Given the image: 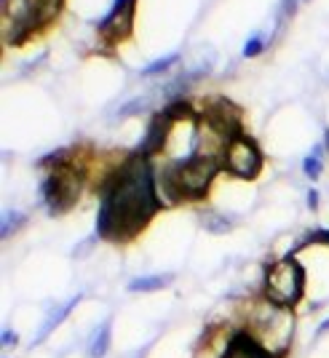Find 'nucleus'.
<instances>
[{
  "mask_svg": "<svg viewBox=\"0 0 329 358\" xmlns=\"http://www.w3.org/2000/svg\"><path fill=\"white\" fill-rule=\"evenodd\" d=\"M158 206L161 198L155 193L153 169L142 155H136L115 177L107 179L97 214V236L107 241L132 238L150 222Z\"/></svg>",
  "mask_w": 329,
  "mask_h": 358,
  "instance_id": "obj_1",
  "label": "nucleus"
},
{
  "mask_svg": "<svg viewBox=\"0 0 329 358\" xmlns=\"http://www.w3.org/2000/svg\"><path fill=\"white\" fill-rule=\"evenodd\" d=\"M249 334L262 345L273 358H281L295 337V310L279 308L268 299H262L249 315Z\"/></svg>",
  "mask_w": 329,
  "mask_h": 358,
  "instance_id": "obj_2",
  "label": "nucleus"
},
{
  "mask_svg": "<svg viewBox=\"0 0 329 358\" xmlns=\"http://www.w3.org/2000/svg\"><path fill=\"white\" fill-rule=\"evenodd\" d=\"M265 299L279 308H295L305 294V270L298 259L284 257L273 262L265 270V284H262Z\"/></svg>",
  "mask_w": 329,
  "mask_h": 358,
  "instance_id": "obj_3",
  "label": "nucleus"
},
{
  "mask_svg": "<svg viewBox=\"0 0 329 358\" xmlns=\"http://www.w3.org/2000/svg\"><path fill=\"white\" fill-rule=\"evenodd\" d=\"M78 195H80V177L73 169H57L41 185V198L51 214L67 211L78 201Z\"/></svg>",
  "mask_w": 329,
  "mask_h": 358,
  "instance_id": "obj_4",
  "label": "nucleus"
},
{
  "mask_svg": "<svg viewBox=\"0 0 329 358\" xmlns=\"http://www.w3.org/2000/svg\"><path fill=\"white\" fill-rule=\"evenodd\" d=\"M223 164L233 177L252 179L257 177V171L262 166V155H260V150H257V145L252 139L236 136V139H230V145L225 150Z\"/></svg>",
  "mask_w": 329,
  "mask_h": 358,
  "instance_id": "obj_5",
  "label": "nucleus"
},
{
  "mask_svg": "<svg viewBox=\"0 0 329 358\" xmlns=\"http://www.w3.org/2000/svg\"><path fill=\"white\" fill-rule=\"evenodd\" d=\"M132 16H134V0H115L110 14L99 22V32L118 41L132 30Z\"/></svg>",
  "mask_w": 329,
  "mask_h": 358,
  "instance_id": "obj_6",
  "label": "nucleus"
},
{
  "mask_svg": "<svg viewBox=\"0 0 329 358\" xmlns=\"http://www.w3.org/2000/svg\"><path fill=\"white\" fill-rule=\"evenodd\" d=\"M169 123H172V120L166 118L164 113H161V115H155V118L150 120L148 136L142 139V145H139V150H136V155H142V158H150V155L161 152V150L166 148V134H169Z\"/></svg>",
  "mask_w": 329,
  "mask_h": 358,
  "instance_id": "obj_7",
  "label": "nucleus"
},
{
  "mask_svg": "<svg viewBox=\"0 0 329 358\" xmlns=\"http://www.w3.org/2000/svg\"><path fill=\"white\" fill-rule=\"evenodd\" d=\"M225 358H273V356L257 343L249 331H233V340H230V348H227Z\"/></svg>",
  "mask_w": 329,
  "mask_h": 358,
  "instance_id": "obj_8",
  "label": "nucleus"
},
{
  "mask_svg": "<svg viewBox=\"0 0 329 358\" xmlns=\"http://www.w3.org/2000/svg\"><path fill=\"white\" fill-rule=\"evenodd\" d=\"M78 302H80V294H75L73 299H67L64 305H57V308H51V310L46 313L43 324H41V329H38V334H35V340L30 343V348H35V345L43 343L46 337H48V334H51V331H54V329L59 327L62 321H64V318L70 315V310H73Z\"/></svg>",
  "mask_w": 329,
  "mask_h": 358,
  "instance_id": "obj_9",
  "label": "nucleus"
},
{
  "mask_svg": "<svg viewBox=\"0 0 329 358\" xmlns=\"http://www.w3.org/2000/svg\"><path fill=\"white\" fill-rule=\"evenodd\" d=\"M166 284H172V275L166 273H155V275H136L129 281V292L132 294H142V292H158Z\"/></svg>",
  "mask_w": 329,
  "mask_h": 358,
  "instance_id": "obj_10",
  "label": "nucleus"
},
{
  "mask_svg": "<svg viewBox=\"0 0 329 358\" xmlns=\"http://www.w3.org/2000/svg\"><path fill=\"white\" fill-rule=\"evenodd\" d=\"M110 340H113V334H110V321L105 324H99V327L91 331V340H89V358H102L110 350Z\"/></svg>",
  "mask_w": 329,
  "mask_h": 358,
  "instance_id": "obj_11",
  "label": "nucleus"
},
{
  "mask_svg": "<svg viewBox=\"0 0 329 358\" xmlns=\"http://www.w3.org/2000/svg\"><path fill=\"white\" fill-rule=\"evenodd\" d=\"M321 148H314L308 155H305V161H302V171H305V177L308 179H318L321 177Z\"/></svg>",
  "mask_w": 329,
  "mask_h": 358,
  "instance_id": "obj_12",
  "label": "nucleus"
},
{
  "mask_svg": "<svg viewBox=\"0 0 329 358\" xmlns=\"http://www.w3.org/2000/svg\"><path fill=\"white\" fill-rule=\"evenodd\" d=\"M180 62V54L174 51V54H169V57H161V59L150 62L148 67L142 70V75H158V73H166V70H172L174 64Z\"/></svg>",
  "mask_w": 329,
  "mask_h": 358,
  "instance_id": "obj_13",
  "label": "nucleus"
},
{
  "mask_svg": "<svg viewBox=\"0 0 329 358\" xmlns=\"http://www.w3.org/2000/svg\"><path fill=\"white\" fill-rule=\"evenodd\" d=\"M204 227L211 230V233H227L230 230V220L223 217V214H217V211H209V214H204Z\"/></svg>",
  "mask_w": 329,
  "mask_h": 358,
  "instance_id": "obj_14",
  "label": "nucleus"
},
{
  "mask_svg": "<svg viewBox=\"0 0 329 358\" xmlns=\"http://www.w3.org/2000/svg\"><path fill=\"white\" fill-rule=\"evenodd\" d=\"M22 222H24V214L22 211H6L3 214V238H8L16 227H22Z\"/></svg>",
  "mask_w": 329,
  "mask_h": 358,
  "instance_id": "obj_15",
  "label": "nucleus"
},
{
  "mask_svg": "<svg viewBox=\"0 0 329 358\" xmlns=\"http://www.w3.org/2000/svg\"><path fill=\"white\" fill-rule=\"evenodd\" d=\"M190 113H193V110H190V105H188V102H172V105H169V107L164 110V115H166L169 120L190 118Z\"/></svg>",
  "mask_w": 329,
  "mask_h": 358,
  "instance_id": "obj_16",
  "label": "nucleus"
},
{
  "mask_svg": "<svg viewBox=\"0 0 329 358\" xmlns=\"http://www.w3.org/2000/svg\"><path fill=\"white\" fill-rule=\"evenodd\" d=\"M150 105V94H145V96H136V99H132L129 105L120 107V118H129V115H134V113H139V110H145V107Z\"/></svg>",
  "mask_w": 329,
  "mask_h": 358,
  "instance_id": "obj_17",
  "label": "nucleus"
},
{
  "mask_svg": "<svg viewBox=\"0 0 329 358\" xmlns=\"http://www.w3.org/2000/svg\"><path fill=\"white\" fill-rule=\"evenodd\" d=\"M262 48H265V38L255 35V38H249L246 45H244V57H257V54H262Z\"/></svg>",
  "mask_w": 329,
  "mask_h": 358,
  "instance_id": "obj_18",
  "label": "nucleus"
},
{
  "mask_svg": "<svg viewBox=\"0 0 329 358\" xmlns=\"http://www.w3.org/2000/svg\"><path fill=\"white\" fill-rule=\"evenodd\" d=\"M0 343H3V348H14V345L19 343V337H16L14 329L3 327V337H0Z\"/></svg>",
  "mask_w": 329,
  "mask_h": 358,
  "instance_id": "obj_19",
  "label": "nucleus"
},
{
  "mask_svg": "<svg viewBox=\"0 0 329 358\" xmlns=\"http://www.w3.org/2000/svg\"><path fill=\"white\" fill-rule=\"evenodd\" d=\"M314 241H318V243H329V230H318V233H311V236L302 241L300 246H308V243H314Z\"/></svg>",
  "mask_w": 329,
  "mask_h": 358,
  "instance_id": "obj_20",
  "label": "nucleus"
},
{
  "mask_svg": "<svg viewBox=\"0 0 329 358\" xmlns=\"http://www.w3.org/2000/svg\"><path fill=\"white\" fill-rule=\"evenodd\" d=\"M295 6H298V0H281V14H295Z\"/></svg>",
  "mask_w": 329,
  "mask_h": 358,
  "instance_id": "obj_21",
  "label": "nucleus"
},
{
  "mask_svg": "<svg viewBox=\"0 0 329 358\" xmlns=\"http://www.w3.org/2000/svg\"><path fill=\"white\" fill-rule=\"evenodd\" d=\"M316 206H318V193L311 190V193H308V209H316Z\"/></svg>",
  "mask_w": 329,
  "mask_h": 358,
  "instance_id": "obj_22",
  "label": "nucleus"
},
{
  "mask_svg": "<svg viewBox=\"0 0 329 358\" xmlns=\"http://www.w3.org/2000/svg\"><path fill=\"white\" fill-rule=\"evenodd\" d=\"M327 331H329V318L324 321V324H321V327L316 329V337H321V334H327Z\"/></svg>",
  "mask_w": 329,
  "mask_h": 358,
  "instance_id": "obj_23",
  "label": "nucleus"
},
{
  "mask_svg": "<svg viewBox=\"0 0 329 358\" xmlns=\"http://www.w3.org/2000/svg\"><path fill=\"white\" fill-rule=\"evenodd\" d=\"M327 142H329V131H327Z\"/></svg>",
  "mask_w": 329,
  "mask_h": 358,
  "instance_id": "obj_24",
  "label": "nucleus"
}]
</instances>
